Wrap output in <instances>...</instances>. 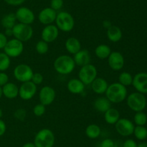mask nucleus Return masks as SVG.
Returning a JSON list of instances; mask_svg holds the SVG:
<instances>
[{"label": "nucleus", "instance_id": "13", "mask_svg": "<svg viewBox=\"0 0 147 147\" xmlns=\"http://www.w3.org/2000/svg\"><path fill=\"white\" fill-rule=\"evenodd\" d=\"M56 97V92L53 87L45 86L41 88L39 92V99L40 103L47 106L53 103Z\"/></svg>", "mask_w": 147, "mask_h": 147}, {"label": "nucleus", "instance_id": "28", "mask_svg": "<svg viewBox=\"0 0 147 147\" xmlns=\"http://www.w3.org/2000/svg\"><path fill=\"white\" fill-rule=\"evenodd\" d=\"M101 133V129L96 124H90L86 128V134L89 138L95 139L99 137Z\"/></svg>", "mask_w": 147, "mask_h": 147}, {"label": "nucleus", "instance_id": "35", "mask_svg": "<svg viewBox=\"0 0 147 147\" xmlns=\"http://www.w3.org/2000/svg\"><path fill=\"white\" fill-rule=\"evenodd\" d=\"M14 117L20 121H24L27 118V111L24 108H19L14 112Z\"/></svg>", "mask_w": 147, "mask_h": 147}, {"label": "nucleus", "instance_id": "36", "mask_svg": "<svg viewBox=\"0 0 147 147\" xmlns=\"http://www.w3.org/2000/svg\"><path fill=\"white\" fill-rule=\"evenodd\" d=\"M43 80H44V76H43V75L41 73L36 72V73L33 74L31 82H32L34 84L37 86V85L41 84L42 83Z\"/></svg>", "mask_w": 147, "mask_h": 147}, {"label": "nucleus", "instance_id": "29", "mask_svg": "<svg viewBox=\"0 0 147 147\" xmlns=\"http://www.w3.org/2000/svg\"><path fill=\"white\" fill-rule=\"evenodd\" d=\"M119 82L124 86H129L132 84L133 76L129 72L123 71L120 74L119 76Z\"/></svg>", "mask_w": 147, "mask_h": 147}, {"label": "nucleus", "instance_id": "8", "mask_svg": "<svg viewBox=\"0 0 147 147\" xmlns=\"http://www.w3.org/2000/svg\"><path fill=\"white\" fill-rule=\"evenodd\" d=\"M33 74L32 69L29 65L24 63L17 65L13 71L14 78L22 83L31 81Z\"/></svg>", "mask_w": 147, "mask_h": 147}, {"label": "nucleus", "instance_id": "4", "mask_svg": "<svg viewBox=\"0 0 147 147\" xmlns=\"http://www.w3.org/2000/svg\"><path fill=\"white\" fill-rule=\"evenodd\" d=\"M55 22L59 30L65 33L71 31L75 26V20L72 14L64 11L57 13Z\"/></svg>", "mask_w": 147, "mask_h": 147}, {"label": "nucleus", "instance_id": "1", "mask_svg": "<svg viewBox=\"0 0 147 147\" xmlns=\"http://www.w3.org/2000/svg\"><path fill=\"white\" fill-rule=\"evenodd\" d=\"M105 94L111 103H121L127 97V89L119 82H115L109 85Z\"/></svg>", "mask_w": 147, "mask_h": 147}, {"label": "nucleus", "instance_id": "47", "mask_svg": "<svg viewBox=\"0 0 147 147\" xmlns=\"http://www.w3.org/2000/svg\"><path fill=\"white\" fill-rule=\"evenodd\" d=\"M113 147H123V144L121 142H119V141H117V142H114V146Z\"/></svg>", "mask_w": 147, "mask_h": 147}, {"label": "nucleus", "instance_id": "5", "mask_svg": "<svg viewBox=\"0 0 147 147\" xmlns=\"http://www.w3.org/2000/svg\"><path fill=\"white\" fill-rule=\"evenodd\" d=\"M126 102L129 108L134 112H141L146 108V99L144 94L134 92L126 97Z\"/></svg>", "mask_w": 147, "mask_h": 147}, {"label": "nucleus", "instance_id": "10", "mask_svg": "<svg viewBox=\"0 0 147 147\" xmlns=\"http://www.w3.org/2000/svg\"><path fill=\"white\" fill-rule=\"evenodd\" d=\"M134 125L128 118H120L115 124V128L119 135L122 136H129L134 133Z\"/></svg>", "mask_w": 147, "mask_h": 147}, {"label": "nucleus", "instance_id": "21", "mask_svg": "<svg viewBox=\"0 0 147 147\" xmlns=\"http://www.w3.org/2000/svg\"><path fill=\"white\" fill-rule=\"evenodd\" d=\"M1 89L3 95L7 99H14L19 95V87L13 82H8Z\"/></svg>", "mask_w": 147, "mask_h": 147}, {"label": "nucleus", "instance_id": "31", "mask_svg": "<svg viewBox=\"0 0 147 147\" xmlns=\"http://www.w3.org/2000/svg\"><path fill=\"white\" fill-rule=\"evenodd\" d=\"M134 134L137 139L144 140L147 138V128L144 125H137L134 130Z\"/></svg>", "mask_w": 147, "mask_h": 147}, {"label": "nucleus", "instance_id": "46", "mask_svg": "<svg viewBox=\"0 0 147 147\" xmlns=\"http://www.w3.org/2000/svg\"><path fill=\"white\" fill-rule=\"evenodd\" d=\"M22 147H36V146L34 145V143L28 142V143H26V144H24V145L22 146Z\"/></svg>", "mask_w": 147, "mask_h": 147}, {"label": "nucleus", "instance_id": "34", "mask_svg": "<svg viewBox=\"0 0 147 147\" xmlns=\"http://www.w3.org/2000/svg\"><path fill=\"white\" fill-rule=\"evenodd\" d=\"M33 113L35 116L37 117H41L43 115L45 112L46 109H45V106L44 105L41 103L37 104L33 108Z\"/></svg>", "mask_w": 147, "mask_h": 147}, {"label": "nucleus", "instance_id": "22", "mask_svg": "<svg viewBox=\"0 0 147 147\" xmlns=\"http://www.w3.org/2000/svg\"><path fill=\"white\" fill-rule=\"evenodd\" d=\"M65 47L67 51L70 54L75 55L81 50V43L80 40L75 37H70L66 40Z\"/></svg>", "mask_w": 147, "mask_h": 147}, {"label": "nucleus", "instance_id": "19", "mask_svg": "<svg viewBox=\"0 0 147 147\" xmlns=\"http://www.w3.org/2000/svg\"><path fill=\"white\" fill-rule=\"evenodd\" d=\"M85 86L86 85L80 79L76 78L69 80L67 84V90L73 95H80L83 93L85 90Z\"/></svg>", "mask_w": 147, "mask_h": 147}, {"label": "nucleus", "instance_id": "18", "mask_svg": "<svg viewBox=\"0 0 147 147\" xmlns=\"http://www.w3.org/2000/svg\"><path fill=\"white\" fill-rule=\"evenodd\" d=\"M73 60H74L76 65L82 67V66L90 63L91 58H90V55L88 50H86V49H83V50L81 49L74 55Z\"/></svg>", "mask_w": 147, "mask_h": 147}, {"label": "nucleus", "instance_id": "25", "mask_svg": "<svg viewBox=\"0 0 147 147\" xmlns=\"http://www.w3.org/2000/svg\"><path fill=\"white\" fill-rule=\"evenodd\" d=\"M94 108L98 112L104 113L111 108V102L106 97H100L94 101Z\"/></svg>", "mask_w": 147, "mask_h": 147}, {"label": "nucleus", "instance_id": "43", "mask_svg": "<svg viewBox=\"0 0 147 147\" xmlns=\"http://www.w3.org/2000/svg\"><path fill=\"white\" fill-rule=\"evenodd\" d=\"M6 130H7V125L6 123L4 122V121H3L2 120L0 119V137L2 136L6 132Z\"/></svg>", "mask_w": 147, "mask_h": 147}, {"label": "nucleus", "instance_id": "45", "mask_svg": "<svg viewBox=\"0 0 147 147\" xmlns=\"http://www.w3.org/2000/svg\"><path fill=\"white\" fill-rule=\"evenodd\" d=\"M4 35H5L7 36V37H8V36H13L12 29H11V28L5 29V32H4Z\"/></svg>", "mask_w": 147, "mask_h": 147}, {"label": "nucleus", "instance_id": "49", "mask_svg": "<svg viewBox=\"0 0 147 147\" xmlns=\"http://www.w3.org/2000/svg\"><path fill=\"white\" fill-rule=\"evenodd\" d=\"M3 94H2V89H1V87L0 86V99H1V97H2Z\"/></svg>", "mask_w": 147, "mask_h": 147}, {"label": "nucleus", "instance_id": "20", "mask_svg": "<svg viewBox=\"0 0 147 147\" xmlns=\"http://www.w3.org/2000/svg\"><path fill=\"white\" fill-rule=\"evenodd\" d=\"M90 85H91L92 90L95 93L98 95H102L106 93L109 84L104 78L96 77L94 81L90 84Z\"/></svg>", "mask_w": 147, "mask_h": 147}, {"label": "nucleus", "instance_id": "27", "mask_svg": "<svg viewBox=\"0 0 147 147\" xmlns=\"http://www.w3.org/2000/svg\"><path fill=\"white\" fill-rule=\"evenodd\" d=\"M16 21H17V19H16L15 14L14 13H9L2 17L1 24L3 26V27H4V29H12L13 27L16 24Z\"/></svg>", "mask_w": 147, "mask_h": 147}, {"label": "nucleus", "instance_id": "41", "mask_svg": "<svg viewBox=\"0 0 147 147\" xmlns=\"http://www.w3.org/2000/svg\"><path fill=\"white\" fill-rule=\"evenodd\" d=\"M123 147H137V144L133 139H127L123 143Z\"/></svg>", "mask_w": 147, "mask_h": 147}, {"label": "nucleus", "instance_id": "40", "mask_svg": "<svg viewBox=\"0 0 147 147\" xmlns=\"http://www.w3.org/2000/svg\"><path fill=\"white\" fill-rule=\"evenodd\" d=\"M8 40L7 37L4 35V33H0V49H4L7 45Z\"/></svg>", "mask_w": 147, "mask_h": 147}, {"label": "nucleus", "instance_id": "42", "mask_svg": "<svg viewBox=\"0 0 147 147\" xmlns=\"http://www.w3.org/2000/svg\"><path fill=\"white\" fill-rule=\"evenodd\" d=\"M7 4L11 6H19L25 1V0H4Z\"/></svg>", "mask_w": 147, "mask_h": 147}, {"label": "nucleus", "instance_id": "33", "mask_svg": "<svg viewBox=\"0 0 147 147\" xmlns=\"http://www.w3.org/2000/svg\"><path fill=\"white\" fill-rule=\"evenodd\" d=\"M134 122L137 125H144L147 122V116L144 112H136L134 117Z\"/></svg>", "mask_w": 147, "mask_h": 147}, {"label": "nucleus", "instance_id": "3", "mask_svg": "<svg viewBox=\"0 0 147 147\" xmlns=\"http://www.w3.org/2000/svg\"><path fill=\"white\" fill-rule=\"evenodd\" d=\"M55 141V137L53 131L49 128H42L36 134L34 144L36 147H53Z\"/></svg>", "mask_w": 147, "mask_h": 147}, {"label": "nucleus", "instance_id": "44", "mask_svg": "<svg viewBox=\"0 0 147 147\" xmlns=\"http://www.w3.org/2000/svg\"><path fill=\"white\" fill-rule=\"evenodd\" d=\"M103 27H105V28L107 30V29H109V27H111L112 26L111 22L110 20H104V21L103 22Z\"/></svg>", "mask_w": 147, "mask_h": 147}, {"label": "nucleus", "instance_id": "11", "mask_svg": "<svg viewBox=\"0 0 147 147\" xmlns=\"http://www.w3.org/2000/svg\"><path fill=\"white\" fill-rule=\"evenodd\" d=\"M37 89V85L31 81L23 82L19 87V96L23 100H30L34 97Z\"/></svg>", "mask_w": 147, "mask_h": 147}, {"label": "nucleus", "instance_id": "37", "mask_svg": "<svg viewBox=\"0 0 147 147\" xmlns=\"http://www.w3.org/2000/svg\"><path fill=\"white\" fill-rule=\"evenodd\" d=\"M63 0H51L50 1V7L55 11H58L61 10L62 7H63Z\"/></svg>", "mask_w": 147, "mask_h": 147}, {"label": "nucleus", "instance_id": "32", "mask_svg": "<svg viewBox=\"0 0 147 147\" xmlns=\"http://www.w3.org/2000/svg\"><path fill=\"white\" fill-rule=\"evenodd\" d=\"M35 50L37 53L40 55L45 54L49 50V45L44 40H40L37 43L35 46Z\"/></svg>", "mask_w": 147, "mask_h": 147}, {"label": "nucleus", "instance_id": "14", "mask_svg": "<svg viewBox=\"0 0 147 147\" xmlns=\"http://www.w3.org/2000/svg\"><path fill=\"white\" fill-rule=\"evenodd\" d=\"M108 63L112 70L120 71L124 66L125 59L120 52L113 51L111 53L108 58Z\"/></svg>", "mask_w": 147, "mask_h": 147}, {"label": "nucleus", "instance_id": "26", "mask_svg": "<svg viewBox=\"0 0 147 147\" xmlns=\"http://www.w3.org/2000/svg\"><path fill=\"white\" fill-rule=\"evenodd\" d=\"M111 49L108 45L100 44L95 49V54L99 59H106L109 58L111 53Z\"/></svg>", "mask_w": 147, "mask_h": 147}, {"label": "nucleus", "instance_id": "50", "mask_svg": "<svg viewBox=\"0 0 147 147\" xmlns=\"http://www.w3.org/2000/svg\"><path fill=\"white\" fill-rule=\"evenodd\" d=\"M2 116H3V111H2V110L0 108V119H1V117Z\"/></svg>", "mask_w": 147, "mask_h": 147}, {"label": "nucleus", "instance_id": "9", "mask_svg": "<svg viewBox=\"0 0 147 147\" xmlns=\"http://www.w3.org/2000/svg\"><path fill=\"white\" fill-rule=\"evenodd\" d=\"M4 50V53L9 58H17L22 53L24 50V45L20 40L13 38L8 40Z\"/></svg>", "mask_w": 147, "mask_h": 147}, {"label": "nucleus", "instance_id": "6", "mask_svg": "<svg viewBox=\"0 0 147 147\" xmlns=\"http://www.w3.org/2000/svg\"><path fill=\"white\" fill-rule=\"evenodd\" d=\"M13 36L14 38L23 42L30 40L33 36V28L30 24L23 23H16L12 28Z\"/></svg>", "mask_w": 147, "mask_h": 147}, {"label": "nucleus", "instance_id": "48", "mask_svg": "<svg viewBox=\"0 0 147 147\" xmlns=\"http://www.w3.org/2000/svg\"><path fill=\"white\" fill-rule=\"evenodd\" d=\"M137 147H147V143L143 142L139 144V145H137Z\"/></svg>", "mask_w": 147, "mask_h": 147}, {"label": "nucleus", "instance_id": "2", "mask_svg": "<svg viewBox=\"0 0 147 147\" xmlns=\"http://www.w3.org/2000/svg\"><path fill=\"white\" fill-rule=\"evenodd\" d=\"M53 67L58 74L67 75L73 71L76 67V63L73 57L68 55H61L55 60Z\"/></svg>", "mask_w": 147, "mask_h": 147}, {"label": "nucleus", "instance_id": "17", "mask_svg": "<svg viewBox=\"0 0 147 147\" xmlns=\"http://www.w3.org/2000/svg\"><path fill=\"white\" fill-rule=\"evenodd\" d=\"M132 85L138 92L147 94V73L140 72L133 77Z\"/></svg>", "mask_w": 147, "mask_h": 147}, {"label": "nucleus", "instance_id": "23", "mask_svg": "<svg viewBox=\"0 0 147 147\" xmlns=\"http://www.w3.org/2000/svg\"><path fill=\"white\" fill-rule=\"evenodd\" d=\"M120 119V112L116 108H111L104 112V120L109 125H115Z\"/></svg>", "mask_w": 147, "mask_h": 147}, {"label": "nucleus", "instance_id": "30", "mask_svg": "<svg viewBox=\"0 0 147 147\" xmlns=\"http://www.w3.org/2000/svg\"><path fill=\"white\" fill-rule=\"evenodd\" d=\"M11 64L10 58L5 53H0V71H5Z\"/></svg>", "mask_w": 147, "mask_h": 147}, {"label": "nucleus", "instance_id": "15", "mask_svg": "<svg viewBox=\"0 0 147 147\" xmlns=\"http://www.w3.org/2000/svg\"><path fill=\"white\" fill-rule=\"evenodd\" d=\"M59 35V29L55 24H48L42 29L41 32L42 40L46 43H53L57 40Z\"/></svg>", "mask_w": 147, "mask_h": 147}, {"label": "nucleus", "instance_id": "38", "mask_svg": "<svg viewBox=\"0 0 147 147\" xmlns=\"http://www.w3.org/2000/svg\"><path fill=\"white\" fill-rule=\"evenodd\" d=\"M9 82V76L5 72L1 71L0 72V86L2 87L4 85Z\"/></svg>", "mask_w": 147, "mask_h": 147}, {"label": "nucleus", "instance_id": "39", "mask_svg": "<svg viewBox=\"0 0 147 147\" xmlns=\"http://www.w3.org/2000/svg\"><path fill=\"white\" fill-rule=\"evenodd\" d=\"M114 141L111 138H106L100 143V147H113Z\"/></svg>", "mask_w": 147, "mask_h": 147}, {"label": "nucleus", "instance_id": "7", "mask_svg": "<svg viewBox=\"0 0 147 147\" xmlns=\"http://www.w3.org/2000/svg\"><path fill=\"white\" fill-rule=\"evenodd\" d=\"M97 75L98 71L96 66L89 63L80 68L78 72V79L85 85H89L97 77Z\"/></svg>", "mask_w": 147, "mask_h": 147}, {"label": "nucleus", "instance_id": "12", "mask_svg": "<svg viewBox=\"0 0 147 147\" xmlns=\"http://www.w3.org/2000/svg\"><path fill=\"white\" fill-rule=\"evenodd\" d=\"M14 14L17 21L23 24H31L34 22L35 19L34 12L30 9L26 7H21L18 8Z\"/></svg>", "mask_w": 147, "mask_h": 147}, {"label": "nucleus", "instance_id": "16", "mask_svg": "<svg viewBox=\"0 0 147 147\" xmlns=\"http://www.w3.org/2000/svg\"><path fill=\"white\" fill-rule=\"evenodd\" d=\"M57 17V12L51 7H46L40 12L38 14V20L41 24L45 25L53 24L55 22Z\"/></svg>", "mask_w": 147, "mask_h": 147}, {"label": "nucleus", "instance_id": "24", "mask_svg": "<svg viewBox=\"0 0 147 147\" xmlns=\"http://www.w3.org/2000/svg\"><path fill=\"white\" fill-rule=\"evenodd\" d=\"M122 31L118 26L112 24L111 27L107 29V37L111 42L117 43L122 38Z\"/></svg>", "mask_w": 147, "mask_h": 147}]
</instances>
